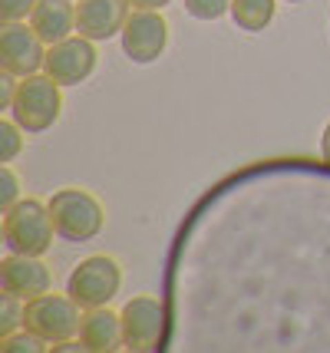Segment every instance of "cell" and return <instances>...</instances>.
Listing matches in <instances>:
<instances>
[{
  "instance_id": "obj_1",
  "label": "cell",
  "mask_w": 330,
  "mask_h": 353,
  "mask_svg": "<svg viewBox=\"0 0 330 353\" xmlns=\"http://www.w3.org/2000/svg\"><path fill=\"white\" fill-rule=\"evenodd\" d=\"M50 218H53V228L56 238L83 245V241H93L99 231L106 228V212L96 195L83 192V188H60L50 195Z\"/></svg>"
},
{
  "instance_id": "obj_2",
  "label": "cell",
  "mask_w": 330,
  "mask_h": 353,
  "mask_svg": "<svg viewBox=\"0 0 330 353\" xmlns=\"http://www.w3.org/2000/svg\"><path fill=\"white\" fill-rule=\"evenodd\" d=\"M53 218L50 205L37 199H20L14 208L3 212V245L14 254H37L43 258L53 248Z\"/></svg>"
},
{
  "instance_id": "obj_3",
  "label": "cell",
  "mask_w": 330,
  "mask_h": 353,
  "mask_svg": "<svg viewBox=\"0 0 330 353\" xmlns=\"http://www.w3.org/2000/svg\"><path fill=\"white\" fill-rule=\"evenodd\" d=\"M60 109H63L60 83L47 77V73H33V77H23L20 86H17L10 119L27 136H37V132H47L50 125L60 119Z\"/></svg>"
},
{
  "instance_id": "obj_4",
  "label": "cell",
  "mask_w": 330,
  "mask_h": 353,
  "mask_svg": "<svg viewBox=\"0 0 330 353\" xmlns=\"http://www.w3.org/2000/svg\"><path fill=\"white\" fill-rule=\"evenodd\" d=\"M123 288V268L110 254H93L70 271L66 277V294L76 301L83 310L106 307Z\"/></svg>"
},
{
  "instance_id": "obj_5",
  "label": "cell",
  "mask_w": 330,
  "mask_h": 353,
  "mask_svg": "<svg viewBox=\"0 0 330 353\" xmlns=\"http://www.w3.org/2000/svg\"><path fill=\"white\" fill-rule=\"evenodd\" d=\"M79 323H83V307L70 294H37L23 307V327L50 343L79 337Z\"/></svg>"
},
{
  "instance_id": "obj_6",
  "label": "cell",
  "mask_w": 330,
  "mask_h": 353,
  "mask_svg": "<svg viewBox=\"0 0 330 353\" xmlns=\"http://www.w3.org/2000/svg\"><path fill=\"white\" fill-rule=\"evenodd\" d=\"M47 50L50 46L43 43V37L23 20H10L0 27V66L14 77L23 79L40 73L47 63Z\"/></svg>"
},
{
  "instance_id": "obj_7",
  "label": "cell",
  "mask_w": 330,
  "mask_h": 353,
  "mask_svg": "<svg viewBox=\"0 0 330 353\" xmlns=\"http://www.w3.org/2000/svg\"><path fill=\"white\" fill-rule=\"evenodd\" d=\"M123 314V337H126V350L132 353H149L158 350L162 334H165V307L152 294H139L126 301Z\"/></svg>"
},
{
  "instance_id": "obj_8",
  "label": "cell",
  "mask_w": 330,
  "mask_h": 353,
  "mask_svg": "<svg viewBox=\"0 0 330 353\" xmlns=\"http://www.w3.org/2000/svg\"><path fill=\"white\" fill-rule=\"evenodd\" d=\"M119 37L123 53L132 63H156L169 46V23L162 10H132Z\"/></svg>"
},
{
  "instance_id": "obj_9",
  "label": "cell",
  "mask_w": 330,
  "mask_h": 353,
  "mask_svg": "<svg viewBox=\"0 0 330 353\" xmlns=\"http://www.w3.org/2000/svg\"><path fill=\"white\" fill-rule=\"evenodd\" d=\"M96 70V46L86 37H66L60 43H53L47 50V63L43 73L53 77L60 86H79L93 77Z\"/></svg>"
},
{
  "instance_id": "obj_10",
  "label": "cell",
  "mask_w": 330,
  "mask_h": 353,
  "mask_svg": "<svg viewBox=\"0 0 330 353\" xmlns=\"http://www.w3.org/2000/svg\"><path fill=\"white\" fill-rule=\"evenodd\" d=\"M132 3L129 0H79L76 3V33L86 40H112L116 33H123Z\"/></svg>"
},
{
  "instance_id": "obj_11",
  "label": "cell",
  "mask_w": 330,
  "mask_h": 353,
  "mask_svg": "<svg viewBox=\"0 0 330 353\" xmlns=\"http://www.w3.org/2000/svg\"><path fill=\"white\" fill-rule=\"evenodd\" d=\"M50 284H53V274L37 254H14L10 251L0 261V288L23 297V301H30L37 294H47Z\"/></svg>"
},
{
  "instance_id": "obj_12",
  "label": "cell",
  "mask_w": 330,
  "mask_h": 353,
  "mask_svg": "<svg viewBox=\"0 0 330 353\" xmlns=\"http://www.w3.org/2000/svg\"><path fill=\"white\" fill-rule=\"evenodd\" d=\"M79 340L90 353H112L126 347L123 337V314L106 307H90L83 310V323H79Z\"/></svg>"
},
{
  "instance_id": "obj_13",
  "label": "cell",
  "mask_w": 330,
  "mask_h": 353,
  "mask_svg": "<svg viewBox=\"0 0 330 353\" xmlns=\"http://www.w3.org/2000/svg\"><path fill=\"white\" fill-rule=\"evenodd\" d=\"M30 27L43 37L47 46L60 43L76 33V3L73 0H37L30 14Z\"/></svg>"
},
{
  "instance_id": "obj_14",
  "label": "cell",
  "mask_w": 330,
  "mask_h": 353,
  "mask_svg": "<svg viewBox=\"0 0 330 353\" xmlns=\"http://www.w3.org/2000/svg\"><path fill=\"white\" fill-rule=\"evenodd\" d=\"M278 0H231V20L238 23V30L261 33L274 20Z\"/></svg>"
},
{
  "instance_id": "obj_15",
  "label": "cell",
  "mask_w": 330,
  "mask_h": 353,
  "mask_svg": "<svg viewBox=\"0 0 330 353\" xmlns=\"http://www.w3.org/2000/svg\"><path fill=\"white\" fill-rule=\"evenodd\" d=\"M53 343L43 340L40 334H33L27 327H20L14 334H7V337H0V350L3 353H47Z\"/></svg>"
},
{
  "instance_id": "obj_16",
  "label": "cell",
  "mask_w": 330,
  "mask_h": 353,
  "mask_svg": "<svg viewBox=\"0 0 330 353\" xmlns=\"http://www.w3.org/2000/svg\"><path fill=\"white\" fill-rule=\"evenodd\" d=\"M23 307H27L23 297H17L10 291L0 294V337H7V334L23 327Z\"/></svg>"
},
{
  "instance_id": "obj_17",
  "label": "cell",
  "mask_w": 330,
  "mask_h": 353,
  "mask_svg": "<svg viewBox=\"0 0 330 353\" xmlns=\"http://www.w3.org/2000/svg\"><path fill=\"white\" fill-rule=\"evenodd\" d=\"M23 152V129L14 119H0V162L10 165Z\"/></svg>"
},
{
  "instance_id": "obj_18",
  "label": "cell",
  "mask_w": 330,
  "mask_h": 353,
  "mask_svg": "<svg viewBox=\"0 0 330 353\" xmlns=\"http://www.w3.org/2000/svg\"><path fill=\"white\" fill-rule=\"evenodd\" d=\"M185 14L195 20H218L231 14V0H185Z\"/></svg>"
},
{
  "instance_id": "obj_19",
  "label": "cell",
  "mask_w": 330,
  "mask_h": 353,
  "mask_svg": "<svg viewBox=\"0 0 330 353\" xmlns=\"http://www.w3.org/2000/svg\"><path fill=\"white\" fill-rule=\"evenodd\" d=\"M17 201H20V179L10 165H3L0 169V212L14 208Z\"/></svg>"
},
{
  "instance_id": "obj_20",
  "label": "cell",
  "mask_w": 330,
  "mask_h": 353,
  "mask_svg": "<svg viewBox=\"0 0 330 353\" xmlns=\"http://www.w3.org/2000/svg\"><path fill=\"white\" fill-rule=\"evenodd\" d=\"M37 0H0V20L10 23V20H23L33 14Z\"/></svg>"
},
{
  "instance_id": "obj_21",
  "label": "cell",
  "mask_w": 330,
  "mask_h": 353,
  "mask_svg": "<svg viewBox=\"0 0 330 353\" xmlns=\"http://www.w3.org/2000/svg\"><path fill=\"white\" fill-rule=\"evenodd\" d=\"M17 79H20V77H14V73H7V70L0 73V109H7V112H10V106H14L17 86H20Z\"/></svg>"
},
{
  "instance_id": "obj_22",
  "label": "cell",
  "mask_w": 330,
  "mask_h": 353,
  "mask_svg": "<svg viewBox=\"0 0 330 353\" xmlns=\"http://www.w3.org/2000/svg\"><path fill=\"white\" fill-rule=\"evenodd\" d=\"M129 3H132V10H162L172 0H129Z\"/></svg>"
},
{
  "instance_id": "obj_23",
  "label": "cell",
  "mask_w": 330,
  "mask_h": 353,
  "mask_svg": "<svg viewBox=\"0 0 330 353\" xmlns=\"http://www.w3.org/2000/svg\"><path fill=\"white\" fill-rule=\"evenodd\" d=\"M320 155H324V162L330 165V123H327V129H324V139H320Z\"/></svg>"
},
{
  "instance_id": "obj_24",
  "label": "cell",
  "mask_w": 330,
  "mask_h": 353,
  "mask_svg": "<svg viewBox=\"0 0 330 353\" xmlns=\"http://www.w3.org/2000/svg\"><path fill=\"white\" fill-rule=\"evenodd\" d=\"M284 3H300V0H284Z\"/></svg>"
}]
</instances>
